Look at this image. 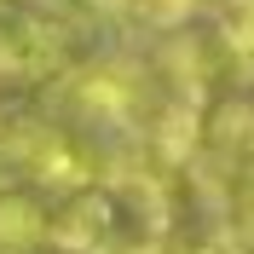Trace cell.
I'll return each mask as SVG.
<instances>
[{"mask_svg": "<svg viewBox=\"0 0 254 254\" xmlns=\"http://www.w3.org/2000/svg\"><path fill=\"white\" fill-rule=\"evenodd\" d=\"M64 23L35 12L29 0H0V81H47L64 69Z\"/></svg>", "mask_w": 254, "mask_h": 254, "instance_id": "6da1fadb", "label": "cell"}, {"mask_svg": "<svg viewBox=\"0 0 254 254\" xmlns=\"http://www.w3.org/2000/svg\"><path fill=\"white\" fill-rule=\"evenodd\" d=\"M52 214L47 202L35 196V190H0V254H29L35 243H47L52 237Z\"/></svg>", "mask_w": 254, "mask_h": 254, "instance_id": "7a4b0ae2", "label": "cell"}, {"mask_svg": "<svg viewBox=\"0 0 254 254\" xmlns=\"http://www.w3.org/2000/svg\"><path fill=\"white\" fill-rule=\"evenodd\" d=\"M127 12H139L150 29H174L196 12V0H127Z\"/></svg>", "mask_w": 254, "mask_h": 254, "instance_id": "3957f363", "label": "cell"}, {"mask_svg": "<svg viewBox=\"0 0 254 254\" xmlns=\"http://www.w3.org/2000/svg\"><path fill=\"white\" fill-rule=\"evenodd\" d=\"M12 174H17V150L0 139V190H12Z\"/></svg>", "mask_w": 254, "mask_h": 254, "instance_id": "277c9868", "label": "cell"}]
</instances>
